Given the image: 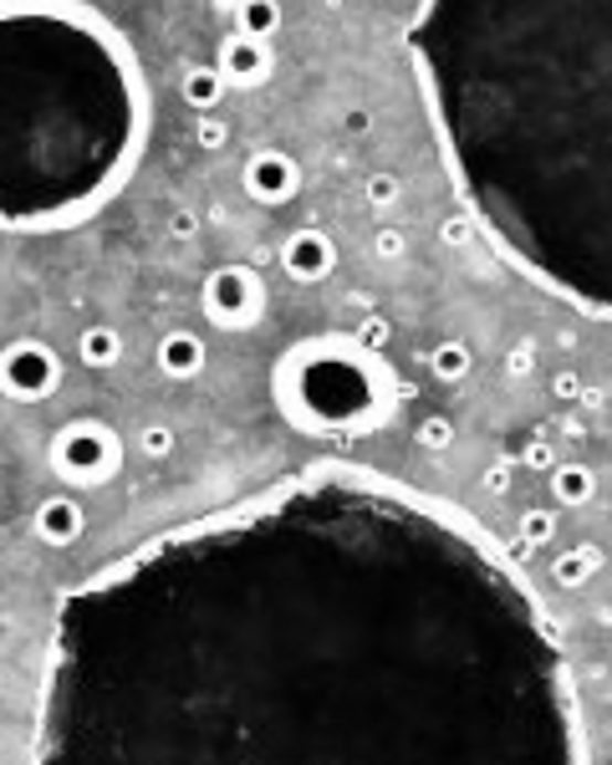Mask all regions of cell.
Here are the masks:
<instances>
[{
    "label": "cell",
    "mask_w": 612,
    "mask_h": 765,
    "mask_svg": "<svg viewBox=\"0 0 612 765\" xmlns=\"http://www.w3.org/2000/svg\"><path fill=\"white\" fill-rule=\"evenodd\" d=\"M541 597L460 511L347 464L62 597L36 761H577Z\"/></svg>",
    "instance_id": "6da1fadb"
},
{
    "label": "cell",
    "mask_w": 612,
    "mask_h": 765,
    "mask_svg": "<svg viewBox=\"0 0 612 765\" xmlns=\"http://www.w3.org/2000/svg\"><path fill=\"white\" fill-rule=\"evenodd\" d=\"M148 144L134 46L82 0H0V235L107 210Z\"/></svg>",
    "instance_id": "7a4b0ae2"
},
{
    "label": "cell",
    "mask_w": 612,
    "mask_h": 765,
    "mask_svg": "<svg viewBox=\"0 0 612 765\" xmlns=\"http://www.w3.org/2000/svg\"><path fill=\"white\" fill-rule=\"evenodd\" d=\"M271 394L281 419L317 439L373 434L399 409V378L388 357L347 332H321L286 347L271 373Z\"/></svg>",
    "instance_id": "3957f363"
},
{
    "label": "cell",
    "mask_w": 612,
    "mask_h": 765,
    "mask_svg": "<svg viewBox=\"0 0 612 765\" xmlns=\"http://www.w3.org/2000/svg\"><path fill=\"white\" fill-rule=\"evenodd\" d=\"M118 464H123V439L103 419H72L56 429L52 439L56 480H67L77 490H97L118 475Z\"/></svg>",
    "instance_id": "277c9868"
},
{
    "label": "cell",
    "mask_w": 612,
    "mask_h": 765,
    "mask_svg": "<svg viewBox=\"0 0 612 765\" xmlns=\"http://www.w3.org/2000/svg\"><path fill=\"white\" fill-rule=\"evenodd\" d=\"M200 306H204V322H210V327L251 332V327H261V317H266V281H261L255 265L225 261L204 276Z\"/></svg>",
    "instance_id": "5b68a950"
},
{
    "label": "cell",
    "mask_w": 612,
    "mask_h": 765,
    "mask_svg": "<svg viewBox=\"0 0 612 765\" xmlns=\"http://www.w3.org/2000/svg\"><path fill=\"white\" fill-rule=\"evenodd\" d=\"M0 388L15 404H41L62 388V357L41 337H15L0 347Z\"/></svg>",
    "instance_id": "8992f818"
},
{
    "label": "cell",
    "mask_w": 612,
    "mask_h": 765,
    "mask_svg": "<svg viewBox=\"0 0 612 765\" xmlns=\"http://www.w3.org/2000/svg\"><path fill=\"white\" fill-rule=\"evenodd\" d=\"M240 185H245V195H251L255 205H286V199H296V189H302V164H296L292 154H281V148H261V154L245 159Z\"/></svg>",
    "instance_id": "52a82bcc"
},
{
    "label": "cell",
    "mask_w": 612,
    "mask_h": 765,
    "mask_svg": "<svg viewBox=\"0 0 612 765\" xmlns=\"http://www.w3.org/2000/svg\"><path fill=\"white\" fill-rule=\"evenodd\" d=\"M337 265V245L327 230H296V235H286V245H281V271L292 281H302V286H312V281H327Z\"/></svg>",
    "instance_id": "ba28073f"
},
{
    "label": "cell",
    "mask_w": 612,
    "mask_h": 765,
    "mask_svg": "<svg viewBox=\"0 0 612 765\" xmlns=\"http://www.w3.org/2000/svg\"><path fill=\"white\" fill-rule=\"evenodd\" d=\"M220 77H225V87H261V82L271 77V66H276V56H271L266 41L255 36H225L220 41Z\"/></svg>",
    "instance_id": "9c48e42d"
},
{
    "label": "cell",
    "mask_w": 612,
    "mask_h": 765,
    "mask_svg": "<svg viewBox=\"0 0 612 765\" xmlns=\"http://www.w3.org/2000/svg\"><path fill=\"white\" fill-rule=\"evenodd\" d=\"M31 526H36V536L46 546H72L82 531H87V511H82L77 495L62 490V495H46V501L36 505V521H31Z\"/></svg>",
    "instance_id": "30bf717a"
},
{
    "label": "cell",
    "mask_w": 612,
    "mask_h": 765,
    "mask_svg": "<svg viewBox=\"0 0 612 765\" xmlns=\"http://www.w3.org/2000/svg\"><path fill=\"white\" fill-rule=\"evenodd\" d=\"M159 373L163 378H194L204 373V337L189 327H173L159 337Z\"/></svg>",
    "instance_id": "8fae6325"
},
{
    "label": "cell",
    "mask_w": 612,
    "mask_h": 765,
    "mask_svg": "<svg viewBox=\"0 0 612 765\" xmlns=\"http://www.w3.org/2000/svg\"><path fill=\"white\" fill-rule=\"evenodd\" d=\"M77 357H82V368H113L123 357V332L118 327H82L77 337Z\"/></svg>",
    "instance_id": "7c38bea8"
},
{
    "label": "cell",
    "mask_w": 612,
    "mask_h": 765,
    "mask_svg": "<svg viewBox=\"0 0 612 765\" xmlns=\"http://www.w3.org/2000/svg\"><path fill=\"white\" fill-rule=\"evenodd\" d=\"M551 495L557 505H587L598 495V475L587 470V464H551Z\"/></svg>",
    "instance_id": "4fadbf2b"
},
{
    "label": "cell",
    "mask_w": 612,
    "mask_h": 765,
    "mask_svg": "<svg viewBox=\"0 0 612 765\" xmlns=\"http://www.w3.org/2000/svg\"><path fill=\"white\" fill-rule=\"evenodd\" d=\"M235 31L255 41H271L281 31V6L276 0H235Z\"/></svg>",
    "instance_id": "5bb4252c"
},
{
    "label": "cell",
    "mask_w": 612,
    "mask_h": 765,
    "mask_svg": "<svg viewBox=\"0 0 612 765\" xmlns=\"http://www.w3.org/2000/svg\"><path fill=\"white\" fill-rule=\"evenodd\" d=\"M184 103L194 107V113H214L220 107V97H225V77H220V66H194V72H184Z\"/></svg>",
    "instance_id": "9a60e30c"
},
{
    "label": "cell",
    "mask_w": 612,
    "mask_h": 765,
    "mask_svg": "<svg viewBox=\"0 0 612 765\" xmlns=\"http://www.w3.org/2000/svg\"><path fill=\"white\" fill-rule=\"evenodd\" d=\"M429 368H434V378H440V382L469 378V368H475L469 343H465V337H450V343H440V347H434V357H429Z\"/></svg>",
    "instance_id": "2e32d148"
},
{
    "label": "cell",
    "mask_w": 612,
    "mask_h": 765,
    "mask_svg": "<svg viewBox=\"0 0 612 765\" xmlns=\"http://www.w3.org/2000/svg\"><path fill=\"white\" fill-rule=\"evenodd\" d=\"M592 572H598V552H592V546H572V552H561L557 562H551V577H557L561 587H587Z\"/></svg>",
    "instance_id": "e0dca14e"
},
{
    "label": "cell",
    "mask_w": 612,
    "mask_h": 765,
    "mask_svg": "<svg viewBox=\"0 0 612 765\" xmlns=\"http://www.w3.org/2000/svg\"><path fill=\"white\" fill-rule=\"evenodd\" d=\"M362 195H368V205H373V210H393V205L403 199V179L393 169H378V174H368Z\"/></svg>",
    "instance_id": "ac0fdd59"
},
{
    "label": "cell",
    "mask_w": 612,
    "mask_h": 765,
    "mask_svg": "<svg viewBox=\"0 0 612 765\" xmlns=\"http://www.w3.org/2000/svg\"><path fill=\"white\" fill-rule=\"evenodd\" d=\"M173 444H179V434H173L169 423H144L138 439H134V449H138V454H148V460H169Z\"/></svg>",
    "instance_id": "d6986e66"
},
{
    "label": "cell",
    "mask_w": 612,
    "mask_h": 765,
    "mask_svg": "<svg viewBox=\"0 0 612 765\" xmlns=\"http://www.w3.org/2000/svg\"><path fill=\"white\" fill-rule=\"evenodd\" d=\"M557 536V511H526L520 515V542L526 546H546Z\"/></svg>",
    "instance_id": "ffe728a7"
},
{
    "label": "cell",
    "mask_w": 612,
    "mask_h": 765,
    "mask_svg": "<svg viewBox=\"0 0 612 765\" xmlns=\"http://www.w3.org/2000/svg\"><path fill=\"white\" fill-rule=\"evenodd\" d=\"M194 144H200L204 154H220V148H230V123L214 118V113H200V123H194Z\"/></svg>",
    "instance_id": "44dd1931"
},
{
    "label": "cell",
    "mask_w": 612,
    "mask_h": 765,
    "mask_svg": "<svg viewBox=\"0 0 612 765\" xmlns=\"http://www.w3.org/2000/svg\"><path fill=\"white\" fill-rule=\"evenodd\" d=\"M373 255H378V261H403V255H409V235H403L399 224L373 230Z\"/></svg>",
    "instance_id": "7402d4cb"
},
{
    "label": "cell",
    "mask_w": 612,
    "mask_h": 765,
    "mask_svg": "<svg viewBox=\"0 0 612 765\" xmlns=\"http://www.w3.org/2000/svg\"><path fill=\"white\" fill-rule=\"evenodd\" d=\"M419 444L424 449H450L454 444V423L444 419V413H429V419L419 423Z\"/></svg>",
    "instance_id": "603a6c76"
},
{
    "label": "cell",
    "mask_w": 612,
    "mask_h": 765,
    "mask_svg": "<svg viewBox=\"0 0 612 765\" xmlns=\"http://www.w3.org/2000/svg\"><path fill=\"white\" fill-rule=\"evenodd\" d=\"M169 235L179 240V245H184V240H194V235H200V214H194V210H173L169 214Z\"/></svg>",
    "instance_id": "cb8c5ba5"
},
{
    "label": "cell",
    "mask_w": 612,
    "mask_h": 765,
    "mask_svg": "<svg viewBox=\"0 0 612 765\" xmlns=\"http://www.w3.org/2000/svg\"><path fill=\"white\" fill-rule=\"evenodd\" d=\"M362 343L368 347H378V353H383V343H388V322L383 317H373V322H362V332H358Z\"/></svg>",
    "instance_id": "d4e9b609"
},
{
    "label": "cell",
    "mask_w": 612,
    "mask_h": 765,
    "mask_svg": "<svg viewBox=\"0 0 612 765\" xmlns=\"http://www.w3.org/2000/svg\"><path fill=\"white\" fill-rule=\"evenodd\" d=\"M506 485H510V464H506V460L490 464V470H485V490H495V495H500Z\"/></svg>",
    "instance_id": "484cf974"
},
{
    "label": "cell",
    "mask_w": 612,
    "mask_h": 765,
    "mask_svg": "<svg viewBox=\"0 0 612 765\" xmlns=\"http://www.w3.org/2000/svg\"><path fill=\"white\" fill-rule=\"evenodd\" d=\"M557 394L561 398H577V394H582V378H577V373H557Z\"/></svg>",
    "instance_id": "4316f807"
},
{
    "label": "cell",
    "mask_w": 612,
    "mask_h": 765,
    "mask_svg": "<svg viewBox=\"0 0 612 765\" xmlns=\"http://www.w3.org/2000/svg\"><path fill=\"white\" fill-rule=\"evenodd\" d=\"M526 464H536V470H546V464H551V449H546V444H531V449H526Z\"/></svg>",
    "instance_id": "83f0119b"
}]
</instances>
